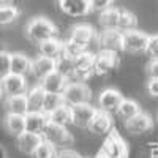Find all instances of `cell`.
Segmentation results:
<instances>
[{
  "instance_id": "obj_1",
  "label": "cell",
  "mask_w": 158,
  "mask_h": 158,
  "mask_svg": "<svg viewBox=\"0 0 158 158\" xmlns=\"http://www.w3.org/2000/svg\"><path fill=\"white\" fill-rule=\"evenodd\" d=\"M25 35L30 41L33 43H41L48 38H52V36H57V27L56 24L49 21L48 18L44 16H36L33 19H30L25 25Z\"/></svg>"
},
{
  "instance_id": "obj_2",
  "label": "cell",
  "mask_w": 158,
  "mask_h": 158,
  "mask_svg": "<svg viewBox=\"0 0 158 158\" xmlns=\"http://www.w3.org/2000/svg\"><path fill=\"white\" fill-rule=\"evenodd\" d=\"M41 136H43L44 141H48L49 144H52L56 149L57 147L68 149V146H71L73 141H74L67 127H62V125L52 123V122H48V125L43 130Z\"/></svg>"
},
{
  "instance_id": "obj_3",
  "label": "cell",
  "mask_w": 158,
  "mask_h": 158,
  "mask_svg": "<svg viewBox=\"0 0 158 158\" xmlns=\"http://www.w3.org/2000/svg\"><path fill=\"white\" fill-rule=\"evenodd\" d=\"M62 98L65 104L73 108V106H77V104L90 103L92 92L84 82H68L62 92Z\"/></svg>"
},
{
  "instance_id": "obj_4",
  "label": "cell",
  "mask_w": 158,
  "mask_h": 158,
  "mask_svg": "<svg viewBox=\"0 0 158 158\" xmlns=\"http://www.w3.org/2000/svg\"><path fill=\"white\" fill-rule=\"evenodd\" d=\"M101 152L109 158H128V144L118 135V131L112 128L103 142Z\"/></svg>"
},
{
  "instance_id": "obj_5",
  "label": "cell",
  "mask_w": 158,
  "mask_h": 158,
  "mask_svg": "<svg viewBox=\"0 0 158 158\" xmlns=\"http://www.w3.org/2000/svg\"><path fill=\"white\" fill-rule=\"evenodd\" d=\"M149 36L142 30H130L123 33V51L130 52V54H142L147 51L149 44Z\"/></svg>"
},
{
  "instance_id": "obj_6",
  "label": "cell",
  "mask_w": 158,
  "mask_h": 158,
  "mask_svg": "<svg viewBox=\"0 0 158 158\" xmlns=\"http://www.w3.org/2000/svg\"><path fill=\"white\" fill-rule=\"evenodd\" d=\"M27 79L25 76L15 74V73H8L5 77L0 79V90L2 94L6 97L11 95H24L27 92Z\"/></svg>"
},
{
  "instance_id": "obj_7",
  "label": "cell",
  "mask_w": 158,
  "mask_h": 158,
  "mask_svg": "<svg viewBox=\"0 0 158 158\" xmlns=\"http://www.w3.org/2000/svg\"><path fill=\"white\" fill-rule=\"evenodd\" d=\"M100 51H109V52H118L123 51V33L120 30H103L98 36Z\"/></svg>"
},
{
  "instance_id": "obj_8",
  "label": "cell",
  "mask_w": 158,
  "mask_h": 158,
  "mask_svg": "<svg viewBox=\"0 0 158 158\" xmlns=\"http://www.w3.org/2000/svg\"><path fill=\"white\" fill-rule=\"evenodd\" d=\"M118 56L115 52H109V51H100L98 54H95V60H94V74H108L112 70H115L118 67Z\"/></svg>"
},
{
  "instance_id": "obj_9",
  "label": "cell",
  "mask_w": 158,
  "mask_h": 158,
  "mask_svg": "<svg viewBox=\"0 0 158 158\" xmlns=\"http://www.w3.org/2000/svg\"><path fill=\"white\" fill-rule=\"evenodd\" d=\"M40 85L43 87L44 92H49V94H62L63 89L67 87L68 84V79L62 71L54 70L51 71L49 74H46L43 79H40Z\"/></svg>"
},
{
  "instance_id": "obj_10",
  "label": "cell",
  "mask_w": 158,
  "mask_h": 158,
  "mask_svg": "<svg viewBox=\"0 0 158 158\" xmlns=\"http://www.w3.org/2000/svg\"><path fill=\"white\" fill-rule=\"evenodd\" d=\"M97 109L98 108L92 106L90 103H84V104L73 106L71 108V123L79 127V128H87L90 120L94 118Z\"/></svg>"
},
{
  "instance_id": "obj_11",
  "label": "cell",
  "mask_w": 158,
  "mask_h": 158,
  "mask_svg": "<svg viewBox=\"0 0 158 158\" xmlns=\"http://www.w3.org/2000/svg\"><path fill=\"white\" fill-rule=\"evenodd\" d=\"M59 8L63 15L71 18H84L92 13L89 0H59Z\"/></svg>"
},
{
  "instance_id": "obj_12",
  "label": "cell",
  "mask_w": 158,
  "mask_h": 158,
  "mask_svg": "<svg viewBox=\"0 0 158 158\" xmlns=\"http://www.w3.org/2000/svg\"><path fill=\"white\" fill-rule=\"evenodd\" d=\"M87 128L90 130V133H94V135H108L112 130V117H111V114L106 112V111L97 109L94 118L90 120Z\"/></svg>"
},
{
  "instance_id": "obj_13",
  "label": "cell",
  "mask_w": 158,
  "mask_h": 158,
  "mask_svg": "<svg viewBox=\"0 0 158 158\" xmlns=\"http://www.w3.org/2000/svg\"><path fill=\"white\" fill-rule=\"evenodd\" d=\"M68 38L73 40V41H76L77 44H81V46L89 49V44L97 38V30L89 24H77L71 29Z\"/></svg>"
},
{
  "instance_id": "obj_14",
  "label": "cell",
  "mask_w": 158,
  "mask_h": 158,
  "mask_svg": "<svg viewBox=\"0 0 158 158\" xmlns=\"http://www.w3.org/2000/svg\"><path fill=\"white\" fill-rule=\"evenodd\" d=\"M24 122H25V131L41 135L49 122V118L48 114H44L43 111H29L24 115Z\"/></svg>"
},
{
  "instance_id": "obj_15",
  "label": "cell",
  "mask_w": 158,
  "mask_h": 158,
  "mask_svg": "<svg viewBox=\"0 0 158 158\" xmlns=\"http://www.w3.org/2000/svg\"><path fill=\"white\" fill-rule=\"evenodd\" d=\"M152 127H153L152 117L144 111H141L139 114H136L135 117H131L130 120L125 122V128L131 135H142L146 131L152 130Z\"/></svg>"
},
{
  "instance_id": "obj_16",
  "label": "cell",
  "mask_w": 158,
  "mask_h": 158,
  "mask_svg": "<svg viewBox=\"0 0 158 158\" xmlns=\"http://www.w3.org/2000/svg\"><path fill=\"white\" fill-rule=\"evenodd\" d=\"M123 100V95L120 94L118 90L115 89H104L100 97H98V104L101 111H106V112H114L117 109V106L120 104V101Z\"/></svg>"
},
{
  "instance_id": "obj_17",
  "label": "cell",
  "mask_w": 158,
  "mask_h": 158,
  "mask_svg": "<svg viewBox=\"0 0 158 158\" xmlns=\"http://www.w3.org/2000/svg\"><path fill=\"white\" fill-rule=\"evenodd\" d=\"M57 70V60L56 59H49V57H43L38 56L36 59L32 60V67H30V73L38 77L43 79L46 74H49L51 71Z\"/></svg>"
},
{
  "instance_id": "obj_18",
  "label": "cell",
  "mask_w": 158,
  "mask_h": 158,
  "mask_svg": "<svg viewBox=\"0 0 158 158\" xmlns=\"http://www.w3.org/2000/svg\"><path fill=\"white\" fill-rule=\"evenodd\" d=\"M18 149L22 153L32 155L35 152V149L43 142V136L36 135V133H29V131H24L22 135H19L18 138Z\"/></svg>"
},
{
  "instance_id": "obj_19",
  "label": "cell",
  "mask_w": 158,
  "mask_h": 158,
  "mask_svg": "<svg viewBox=\"0 0 158 158\" xmlns=\"http://www.w3.org/2000/svg\"><path fill=\"white\" fill-rule=\"evenodd\" d=\"M30 67H32V60L25 54H21V52L10 54V73L27 76L30 73Z\"/></svg>"
},
{
  "instance_id": "obj_20",
  "label": "cell",
  "mask_w": 158,
  "mask_h": 158,
  "mask_svg": "<svg viewBox=\"0 0 158 158\" xmlns=\"http://www.w3.org/2000/svg\"><path fill=\"white\" fill-rule=\"evenodd\" d=\"M38 52H40V56H43V57H49V59L57 60L62 54V41L57 36L48 38L44 41L38 43Z\"/></svg>"
},
{
  "instance_id": "obj_21",
  "label": "cell",
  "mask_w": 158,
  "mask_h": 158,
  "mask_svg": "<svg viewBox=\"0 0 158 158\" xmlns=\"http://www.w3.org/2000/svg\"><path fill=\"white\" fill-rule=\"evenodd\" d=\"M3 127L6 130V133L11 136H19L25 131V122H24V115L21 114H8L3 118Z\"/></svg>"
},
{
  "instance_id": "obj_22",
  "label": "cell",
  "mask_w": 158,
  "mask_h": 158,
  "mask_svg": "<svg viewBox=\"0 0 158 158\" xmlns=\"http://www.w3.org/2000/svg\"><path fill=\"white\" fill-rule=\"evenodd\" d=\"M5 109H6L8 114H21V115H25V114L29 112L25 94L24 95H11V97H6V100H5Z\"/></svg>"
},
{
  "instance_id": "obj_23",
  "label": "cell",
  "mask_w": 158,
  "mask_h": 158,
  "mask_svg": "<svg viewBox=\"0 0 158 158\" xmlns=\"http://www.w3.org/2000/svg\"><path fill=\"white\" fill-rule=\"evenodd\" d=\"M44 94H46V92L43 90V87L40 84L27 89V92H25V100H27L29 111H41Z\"/></svg>"
},
{
  "instance_id": "obj_24",
  "label": "cell",
  "mask_w": 158,
  "mask_h": 158,
  "mask_svg": "<svg viewBox=\"0 0 158 158\" xmlns=\"http://www.w3.org/2000/svg\"><path fill=\"white\" fill-rule=\"evenodd\" d=\"M118 16H120V8H115L114 5L109 6L108 10H104L100 13V25L104 30H117L118 24Z\"/></svg>"
},
{
  "instance_id": "obj_25",
  "label": "cell",
  "mask_w": 158,
  "mask_h": 158,
  "mask_svg": "<svg viewBox=\"0 0 158 158\" xmlns=\"http://www.w3.org/2000/svg\"><path fill=\"white\" fill-rule=\"evenodd\" d=\"M139 112H141V106L135 100H130V98H123L115 109V114L118 115V118H122L123 122L130 120L131 117H135Z\"/></svg>"
},
{
  "instance_id": "obj_26",
  "label": "cell",
  "mask_w": 158,
  "mask_h": 158,
  "mask_svg": "<svg viewBox=\"0 0 158 158\" xmlns=\"http://www.w3.org/2000/svg\"><path fill=\"white\" fill-rule=\"evenodd\" d=\"M48 118H49V122L62 125V127L70 125L71 123V106H68V104L63 103L62 106H59L51 114H48Z\"/></svg>"
},
{
  "instance_id": "obj_27",
  "label": "cell",
  "mask_w": 158,
  "mask_h": 158,
  "mask_svg": "<svg viewBox=\"0 0 158 158\" xmlns=\"http://www.w3.org/2000/svg\"><path fill=\"white\" fill-rule=\"evenodd\" d=\"M138 27V18L135 13H131L128 10H120V16H118V24L117 30H120L122 33L135 30Z\"/></svg>"
},
{
  "instance_id": "obj_28",
  "label": "cell",
  "mask_w": 158,
  "mask_h": 158,
  "mask_svg": "<svg viewBox=\"0 0 158 158\" xmlns=\"http://www.w3.org/2000/svg\"><path fill=\"white\" fill-rule=\"evenodd\" d=\"M85 51H89L87 48L77 44L76 41H73V40H65V41H62V57L65 59H70V60H74L76 57H79L81 54H84Z\"/></svg>"
},
{
  "instance_id": "obj_29",
  "label": "cell",
  "mask_w": 158,
  "mask_h": 158,
  "mask_svg": "<svg viewBox=\"0 0 158 158\" xmlns=\"http://www.w3.org/2000/svg\"><path fill=\"white\" fill-rule=\"evenodd\" d=\"M21 15V11L15 6V5H5L0 6V25H10L15 21H18Z\"/></svg>"
},
{
  "instance_id": "obj_30",
  "label": "cell",
  "mask_w": 158,
  "mask_h": 158,
  "mask_svg": "<svg viewBox=\"0 0 158 158\" xmlns=\"http://www.w3.org/2000/svg\"><path fill=\"white\" fill-rule=\"evenodd\" d=\"M63 104V98H62V94H49L46 92L44 94V100H43V108L41 111L44 114H51L54 109H57L59 106Z\"/></svg>"
},
{
  "instance_id": "obj_31",
  "label": "cell",
  "mask_w": 158,
  "mask_h": 158,
  "mask_svg": "<svg viewBox=\"0 0 158 158\" xmlns=\"http://www.w3.org/2000/svg\"><path fill=\"white\" fill-rule=\"evenodd\" d=\"M56 153H57V149L52 146V144H49L48 141L43 139V142L35 149V152L30 156L32 158H54Z\"/></svg>"
},
{
  "instance_id": "obj_32",
  "label": "cell",
  "mask_w": 158,
  "mask_h": 158,
  "mask_svg": "<svg viewBox=\"0 0 158 158\" xmlns=\"http://www.w3.org/2000/svg\"><path fill=\"white\" fill-rule=\"evenodd\" d=\"M89 5H90V11L101 13L104 10H108L109 6H112L114 0H89Z\"/></svg>"
},
{
  "instance_id": "obj_33",
  "label": "cell",
  "mask_w": 158,
  "mask_h": 158,
  "mask_svg": "<svg viewBox=\"0 0 158 158\" xmlns=\"http://www.w3.org/2000/svg\"><path fill=\"white\" fill-rule=\"evenodd\" d=\"M10 73V52L0 51V79Z\"/></svg>"
},
{
  "instance_id": "obj_34",
  "label": "cell",
  "mask_w": 158,
  "mask_h": 158,
  "mask_svg": "<svg viewBox=\"0 0 158 158\" xmlns=\"http://www.w3.org/2000/svg\"><path fill=\"white\" fill-rule=\"evenodd\" d=\"M146 52L150 56V59H156L158 60V35L149 36V44H147V51Z\"/></svg>"
},
{
  "instance_id": "obj_35",
  "label": "cell",
  "mask_w": 158,
  "mask_h": 158,
  "mask_svg": "<svg viewBox=\"0 0 158 158\" xmlns=\"http://www.w3.org/2000/svg\"><path fill=\"white\" fill-rule=\"evenodd\" d=\"M146 71H147L149 79H158V60L156 59H150V62L146 67Z\"/></svg>"
},
{
  "instance_id": "obj_36",
  "label": "cell",
  "mask_w": 158,
  "mask_h": 158,
  "mask_svg": "<svg viewBox=\"0 0 158 158\" xmlns=\"http://www.w3.org/2000/svg\"><path fill=\"white\" fill-rule=\"evenodd\" d=\"M54 158H82V156L79 155L76 150H71V149H60V150H57V153H56Z\"/></svg>"
},
{
  "instance_id": "obj_37",
  "label": "cell",
  "mask_w": 158,
  "mask_h": 158,
  "mask_svg": "<svg viewBox=\"0 0 158 158\" xmlns=\"http://www.w3.org/2000/svg\"><path fill=\"white\" fill-rule=\"evenodd\" d=\"M147 92L150 97H158V79H149L147 81Z\"/></svg>"
},
{
  "instance_id": "obj_38",
  "label": "cell",
  "mask_w": 158,
  "mask_h": 158,
  "mask_svg": "<svg viewBox=\"0 0 158 158\" xmlns=\"http://www.w3.org/2000/svg\"><path fill=\"white\" fill-rule=\"evenodd\" d=\"M150 158H158V144L150 149Z\"/></svg>"
},
{
  "instance_id": "obj_39",
  "label": "cell",
  "mask_w": 158,
  "mask_h": 158,
  "mask_svg": "<svg viewBox=\"0 0 158 158\" xmlns=\"http://www.w3.org/2000/svg\"><path fill=\"white\" fill-rule=\"evenodd\" d=\"M13 0H0V6H5V5H11Z\"/></svg>"
},
{
  "instance_id": "obj_40",
  "label": "cell",
  "mask_w": 158,
  "mask_h": 158,
  "mask_svg": "<svg viewBox=\"0 0 158 158\" xmlns=\"http://www.w3.org/2000/svg\"><path fill=\"white\" fill-rule=\"evenodd\" d=\"M94 158H109V156H108V155H104V153H103V152L100 150V152H98V153H97V155H95Z\"/></svg>"
},
{
  "instance_id": "obj_41",
  "label": "cell",
  "mask_w": 158,
  "mask_h": 158,
  "mask_svg": "<svg viewBox=\"0 0 158 158\" xmlns=\"http://www.w3.org/2000/svg\"><path fill=\"white\" fill-rule=\"evenodd\" d=\"M2 95H3V94H2V90H0V98H2Z\"/></svg>"
}]
</instances>
